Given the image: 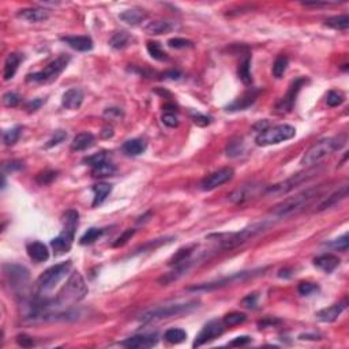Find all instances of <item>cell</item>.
<instances>
[{
    "label": "cell",
    "instance_id": "obj_2",
    "mask_svg": "<svg viewBox=\"0 0 349 349\" xmlns=\"http://www.w3.org/2000/svg\"><path fill=\"white\" fill-rule=\"evenodd\" d=\"M345 143H346V135L345 134L321 139L304 153V156L300 160V164L303 167H311V165L319 163L321 160L327 157V156L333 155L337 150L342 149Z\"/></svg>",
    "mask_w": 349,
    "mask_h": 349
},
{
    "label": "cell",
    "instance_id": "obj_36",
    "mask_svg": "<svg viewBox=\"0 0 349 349\" xmlns=\"http://www.w3.org/2000/svg\"><path fill=\"white\" fill-rule=\"evenodd\" d=\"M146 48H147V52H149L150 56H152L153 59L159 60V62L168 60V55H167V52L161 48V44L157 42V41H149Z\"/></svg>",
    "mask_w": 349,
    "mask_h": 349
},
{
    "label": "cell",
    "instance_id": "obj_16",
    "mask_svg": "<svg viewBox=\"0 0 349 349\" xmlns=\"http://www.w3.org/2000/svg\"><path fill=\"white\" fill-rule=\"evenodd\" d=\"M159 342V336L153 333V334H138V336H132L122 341L123 346H127L131 349H146L153 348L155 345Z\"/></svg>",
    "mask_w": 349,
    "mask_h": 349
},
{
    "label": "cell",
    "instance_id": "obj_42",
    "mask_svg": "<svg viewBox=\"0 0 349 349\" xmlns=\"http://www.w3.org/2000/svg\"><path fill=\"white\" fill-rule=\"evenodd\" d=\"M345 101V95L342 91H337V90H330L327 93L326 97V103L329 107L334 108V107H338Z\"/></svg>",
    "mask_w": 349,
    "mask_h": 349
},
{
    "label": "cell",
    "instance_id": "obj_33",
    "mask_svg": "<svg viewBox=\"0 0 349 349\" xmlns=\"http://www.w3.org/2000/svg\"><path fill=\"white\" fill-rule=\"evenodd\" d=\"M115 173H116V167L111 161H105V163L98 164L91 168V176L93 177L112 176Z\"/></svg>",
    "mask_w": 349,
    "mask_h": 349
},
{
    "label": "cell",
    "instance_id": "obj_25",
    "mask_svg": "<svg viewBox=\"0 0 349 349\" xmlns=\"http://www.w3.org/2000/svg\"><path fill=\"white\" fill-rule=\"evenodd\" d=\"M119 18L122 19L123 22L127 23V25L135 26V25H139V23L143 22V21L147 18V14H146L143 10L131 9V10H126L124 13L120 14V15H119Z\"/></svg>",
    "mask_w": 349,
    "mask_h": 349
},
{
    "label": "cell",
    "instance_id": "obj_27",
    "mask_svg": "<svg viewBox=\"0 0 349 349\" xmlns=\"http://www.w3.org/2000/svg\"><path fill=\"white\" fill-rule=\"evenodd\" d=\"M147 145L146 142L141 138H134V139H130V141L124 142L122 146L123 152L127 156H131V157H135V156L142 155L146 150Z\"/></svg>",
    "mask_w": 349,
    "mask_h": 349
},
{
    "label": "cell",
    "instance_id": "obj_14",
    "mask_svg": "<svg viewBox=\"0 0 349 349\" xmlns=\"http://www.w3.org/2000/svg\"><path fill=\"white\" fill-rule=\"evenodd\" d=\"M235 175V171L233 168H221L216 171V172L210 173L208 176L205 177L204 180L201 181V188L204 191H212L217 187L225 184L227 181H229Z\"/></svg>",
    "mask_w": 349,
    "mask_h": 349
},
{
    "label": "cell",
    "instance_id": "obj_62",
    "mask_svg": "<svg viewBox=\"0 0 349 349\" xmlns=\"http://www.w3.org/2000/svg\"><path fill=\"white\" fill-rule=\"evenodd\" d=\"M101 135H103V138H109V136L114 135L112 127H105L104 130H103V132H101Z\"/></svg>",
    "mask_w": 349,
    "mask_h": 349
},
{
    "label": "cell",
    "instance_id": "obj_57",
    "mask_svg": "<svg viewBox=\"0 0 349 349\" xmlns=\"http://www.w3.org/2000/svg\"><path fill=\"white\" fill-rule=\"evenodd\" d=\"M45 103L44 98H33L32 101H29L26 104V109L29 112H36L37 109L41 108V105Z\"/></svg>",
    "mask_w": 349,
    "mask_h": 349
},
{
    "label": "cell",
    "instance_id": "obj_46",
    "mask_svg": "<svg viewBox=\"0 0 349 349\" xmlns=\"http://www.w3.org/2000/svg\"><path fill=\"white\" fill-rule=\"evenodd\" d=\"M56 176H58V172H55V171H44V172H40L37 175L36 181L41 186H46V184L52 183L56 179Z\"/></svg>",
    "mask_w": 349,
    "mask_h": 349
},
{
    "label": "cell",
    "instance_id": "obj_21",
    "mask_svg": "<svg viewBox=\"0 0 349 349\" xmlns=\"http://www.w3.org/2000/svg\"><path fill=\"white\" fill-rule=\"evenodd\" d=\"M340 265V258L334 254H322L314 259V266L325 273L334 272Z\"/></svg>",
    "mask_w": 349,
    "mask_h": 349
},
{
    "label": "cell",
    "instance_id": "obj_35",
    "mask_svg": "<svg viewBox=\"0 0 349 349\" xmlns=\"http://www.w3.org/2000/svg\"><path fill=\"white\" fill-rule=\"evenodd\" d=\"M325 25L331 29L341 30V32H346L349 27V18L348 15H337V17H331L325 21Z\"/></svg>",
    "mask_w": 349,
    "mask_h": 349
},
{
    "label": "cell",
    "instance_id": "obj_48",
    "mask_svg": "<svg viewBox=\"0 0 349 349\" xmlns=\"http://www.w3.org/2000/svg\"><path fill=\"white\" fill-rule=\"evenodd\" d=\"M191 119L192 122L196 124V126H201V127H205V126H209L212 123V118L208 116V115H202L200 112H195V111H191L190 112Z\"/></svg>",
    "mask_w": 349,
    "mask_h": 349
},
{
    "label": "cell",
    "instance_id": "obj_28",
    "mask_svg": "<svg viewBox=\"0 0 349 349\" xmlns=\"http://www.w3.org/2000/svg\"><path fill=\"white\" fill-rule=\"evenodd\" d=\"M346 196H348V184H344V186H341L336 192H333L330 196H327L326 200L319 205V209H318V210H319V212H323V210H326V209L337 205L340 201L346 198Z\"/></svg>",
    "mask_w": 349,
    "mask_h": 349
},
{
    "label": "cell",
    "instance_id": "obj_11",
    "mask_svg": "<svg viewBox=\"0 0 349 349\" xmlns=\"http://www.w3.org/2000/svg\"><path fill=\"white\" fill-rule=\"evenodd\" d=\"M259 272H262L261 269L258 270H251V272H240L236 273V274H232V276L224 277V278H220V280H216V281L212 282H205V284H201V285H195L192 288H190L188 290H194V292H200V290H214L220 289V288H224V286L232 285V284H239V282H243L248 278H253V277L258 276Z\"/></svg>",
    "mask_w": 349,
    "mask_h": 349
},
{
    "label": "cell",
    "instance_id": "obj_7",
    "mask_svg": "<svg viewBox=\"0 0 349 349\" xmlns=\"http://www.w3.org/2000/svg\"><path fill=\"white\" fill-rule=\"evenodd\" d=\"M318 172H319V168H311L304 171V172L296 173V175L288 177L284 181L269 186L266 190L263 191V194L266 196H282V195H286L292 190H295L296 187H299L300 184H303L306 181H309L310 179H313Z\"/></svg>",
    "mask_w": 349,
    "mask_h": 349
},
{
    "label": "cell",
    "instance_id": "obj_32",
    "mask_svg": "<svg viewBox=\"0 0 349 349\" xmlns=\"http://www.w3.org/2000/svg\"><path fill=\"white\" fill-rule=\"evenodd\" d=\"M131 42V36L128 34L127 32L124 30H120V32H116L112 36V38L109 40V45L112 46L114 49H124L126 46L130 45Z\"/></svg>",
    "mask_w": 349,
    "mask_h": 349
},
{
    "label": "cell",
    "instance_id": "obj_44",
    "mask_svg": "<svg viewBox=\"0 0 349 349\" xmlns=\"http://www.w3.org/2000/svg\"><path fill=\"white\" fill-rule=\"evenodd\" d=\"M243 150H244V145H243V141H232L228 143L227 146V156H229V157H237V156H240L241 153H243Z\"/></svg>",
    "mask_w": 349,
    "mask_h": 349
},
{
    "label": "cell",
    "instance_id": "obj_43",
    "mask_svg": "<svg viewBox=\"0 0 349 349\" xmlns=\"http://www.w3.org/2000/svg\"><path fill=\"white\" fill-rule=\"evenodd\" d=\"M326 245L331 247V248L338 250V251H346L349 247V236L348 233H344V235L336 239V240L330 241V243H326Z\"/></svg>",
    "mask_w": 349,
    "mask_h": 349
},
{
    "label": "cell",
    "instance_id": "obj_38",
    "mask_svg": "<svg viewBox=\"0 0 349 349\" xmlns=\"http://www.w3.org/2000/svg\"><path fill=\"white\" fill-rule=\"evenodd\" d=\"M245 319H247V315H245V314L229 313L224 317L222 323L225 325V327H232V326H236V325H240V323L245 322Z\"/></svg>",
    "mask_w": 349,
    "mask_h": 349
},
{
    "label": "cell",
    "instance_id": "obj_8",
    "mask_svg": "<svg viewBox=\"0 0 349 349\" xmlns=\"http://www.w3.org/2000/svg\"><path fill=\"white\" fill-rule=\"evenodd\" d=\"M296 135V128L290 124H280L276 127L268 128L265 131L259 132L255 138V143L258 146H272L278 145L281 142L289 141Z\"/></svg>",
    "mask_w": 349,
    "mask_h": 349
},
{
    "label": "cell",
    "instance_id": "obj_17",
    "mask_svg": "<svg viewBox=\"0 0 349 349\" xmlns=\"http://www.w3.org/2000/svg\"><path fill=\"white\" fill-rule=\"evenodd\" d=\"M83 91L79 87H73V89H68L66 93L62 97V105H63L66 109H71V111H77V109L81 108L82 103H83Z\"/></svg>",
    "mask_w": 349,
    "mask_h": 349
},
{
    "label": "cell",
    "instance_id": "obj_10",
    "mask_svg": "<svg viewBox=\"0 0 349 349\" xmlns=\"http://www.w3.org/2000/svg\"><path fill=\"white\" fill-rule=\"evenodd\" d=\"M6 282L11 286L15 293L25 292L29 282V270L25 266L15 265V263H6L3 265Z\"/></svg>",
    "mask_w": 349,
    "mask_h": 349
},
{
    "label": "cell",
    "instance_id": "obj_50",
    "mask_svg": "<svg viewBox=\"0 0 349 349\" xmlns=\"http://www.w3.org/2000/svg\"><path fill=\"white\" fill-rule=\"evenodd\" d=\"M3 104L6 107H10V108H14L19 104V95L14 91H9L3 95Z\"/></svg>",
    "mask_w": 349,
    "mask_h": 349
},
{
    "label": "cell",
    "instance_id": "obj_31",
    "mask_svg": "<svg viewBox=\"0 0 349 349\" xmlns=\"http://www.w3.org/2000/svg\"><path fill=\"white\" fill-rule=\"evenodd\" d=\"M237 75L240 78V81L243 82L244 85H247V86L253 83V75H251V58H250V55H247L244 59L241 60L240 64H239Z\"/></svg>",
    "mask_w": 349,
    "mask_h": 349
},
{
    "label": "cell",
    "instance_id": "obj_3",
    "mask_svg": "<svg viewBox=\"0 0 349 349\" xmlns=\"http://www.w3.org/2000/svg\"><path fill=\"white\" fill-rule=\"evenodd\" d=\"M87 292H89V289H87L86 282L81 276V273L73 272L71 276L68 277L67 282L64 284L62 290L58 293V297L54 299L55 306L59 310L60 307H67V306L78 303L82 299H85Z\"/></svg>",
    "mask_w": 349,
    "mask_h": 349
},
{
    "label": "cell",
    "instance_id": "obj_30",
    "mask_svg": "<svg viewBox=\"0 0 349 349\" xmlns=\"http://www.w3.org/2000/svg\"><path fill=\"white\" fill-rule=\"evenodd\" d=\"M91 190L94 192V200H93L91 205H93V208H97L108 198L111 191H112V186L108 184V183H97V184L93 186Z\"/></svg>",
    "mask_w": 349,
    "mask_h": 349
},
{
    "label": "cell",
    "instance_id": "obj_19",
    "mask_svg": "<svg viewBox=\"0 0 349 349\" xmlns=\"http://www.w3.org/2000/svg\"><path fill=\"white\" fill-rule=\"evenodd\" d=\"M345 309H346V300H344L342 303L333 304V306L327 307V309H323L321 310V311H318V313L315 314V317H317L318 321H321V322H334L337 318L342 314V311H344Z\"/></svg>",
    "mask_w": 349,
    "mask_h": 349
},
{
    "label": "cell",
    "instance_id": "obj_59",
    "mask_svg": "<svg viewBox=\"0 0 349 349\" xmlns=\"http://www.w3.org/2000/svg\"><path fill=\"white\" fill-rule=\"evenodd\" d=\"M164 78H169V79H180L181 73L177 71V70H169V71H165L163 74Z\"/></svg>",
    "mask_w": 349,
    "mask_h": 349
},
{
    "label": "cell",
    "instance_id": "obj_1",
    "mask_svg": "<svg viewBox=\"0 0 349 349\" xmlns=\"http://www.w3.org/2000/svg\"><path fill=\"white\" fill-rule=\"evenodd\" d=\"M321 192H322V187L318 186L313 187V188H307V190L302 191L293 196H289V198L280 202L277 206H274V209L272 210V216L280 220V218H286L293 216V214H297L306 206H309Z\"/></svg>",
    "mask_w": 349,
    "mask_h": 349
},
{
    "label": "cell",
    "instance_id": "obj_56",
    "mask_svg": "<svg viewBox=\"0 0 349 349\" xmlns=\"http://www.w3.org/2000/svg\"><path fill=\"white\" fill-rule=\"evenodd\" d=\"M257 303H258V296H257V293H251V295L244 297L243 302H241V304H243L244 307H247V309H255V307H257Z\"/></svg>",
    "mask_w": 349,
    "mask_h": 349
},
{
    "label": "cell",
    "instance_id": "obj_4",
    "mask_svg": "<svg viewBox=\"0 0 349 349\" xmlns=\"http://www.w3.org/2000/svg\"><path fill=\"white\" fill-rule=\"evenodd\" d=\"M78 221H79V213L77 210L70 209L63 214V231L60 232L59 236H56L55 239L51 240L55 255H63L70 251L73 245Z\"/></svg>",
    "mask_w": 349,
    "mask_h": 349
},
{
    "label": "cell",
    "instance_id": "obj_58",
    "mask_svg": "<svg viewBox=\"0 0 349 349\" xmlns=\"http://www.w3.org/2000/svg\"><path fill=\"white\" fill-rule=\"evenodd\" d=\"M248 342H251V337L248 336H240L236 337L235 340L229 342V346H243V345H247Z\"/></svg>",
    "mask_w": 349,
    "mask_h": 349
},
{
    "label": "cell",
    "instance_id": "obj_26",
    "mask_svg": "<svg viewBox=\"0 0 349 349\" xmlns=\"http://www.w3.org/2000/svg\"><path fill=\"white\" fill-rule=\"evenodd\" d=\"M94 145V136L91 132H81L78 134L74 141L71 142V150L73 152H83Z\"/></svg>",
    "mask_w": 349,
    "mask_h": 349
},
{
    "label": "cell",
    "instance_id": "obj_49",
    "mask_svg": "<svg viewBox=\"0 0 349 349\" xmlns=\"http://www.w3.org/2000/svg\"><path fill=\"white\" fill-rule=\"evenodd\" d=\"M168 45L171 48H175V49H181V48H191V46H194V42L190 40H186V38L176 37V38H171L168 41Z\"/></svg>",
    "mask_w": 349,
    "mask_h": 349
},
{
    "label": "cell",
    "instance_id": "obj_15",
    "mask_svg": "<svg viewBox=\"0 0 349 349\" xmlns=\"http://www.w3.org/2000/svg\"><path fill=\"white\" fill-rule=\"evenodd\" d=\"M262 191L261 184H243L228 195V200L235 205H243L248 202Z\"/></svg>",
    "mask_w": 349,
    "mask_h": 349
},
{
    "label": "cell",
    "instance_id": "obj_40",
    "mask_svg": "<svg viewBox=\"0 0 349 349\" xmlns=\"http://www.w3.org/2000/svg\"><path fill=\"white\" fill-rule=\"evenodd\" d=\"M19 135H21V127H14L10 128L7 131L3 132V142L5 145L13 146L17 143V141L19 139Z\"/></svg>",
    "mask_w": 349,
    "mask_h": 349
},
{
    "label": "cell",
    "instance_id": "obj_13",
    "mask_svg": "<svg viewBox=\"0 0 349 349\" xmlns=\"http://www.w3.org/2000/svg\"><path fill=\"white\" fill-rule=\"evenodd\" d=\"M304 82H306L304 78H297V79H295V81L290 83V86L289 89H288V91H286V94L276 104V108L274 109H276L277 114H288V112H290V111L293 109V105H295L296 103V97L299 94V91L300 89H302V86L304 85Z\"/></svg>",
    "mask_w": 349,
    "mask_h": 349
},
{
    "label": "cell",
    "instance_id": "obj_54",
    "mask_svg": "<svg viewBox=\"0 0 349 349\" xmlns=\"http://www.w3.org/2000/svg\"><path fill=\"white\" fill-rule=\"evenodd\" d=\"M23 168L22 161H9V163L3 164V172H15Z\"/></svg>",
    "mask_w": 349,
    "mask_h": 349
},
{
    "label": "cell",
    "instance_id": "obj_22",
    "mask_svg": "<svg viewBox=\"0 0 349 349\" xmlns=\"http://www.w3.org/2000/svg\"><path fill=\"white\" fill-rule=\"evenodd\" d=\"M259 93H261V90H258V89H251L247 93H244V95L240 97L239 100H236L235 103L228 105L227 111H244L257 101Z\"/></svg>",
    "mask_w": 349,
    "mask_h": 349
},
{
    "label": "cell",
    "instance_id": "obj_52",
    "mask_svg": "<svg viewBox=\"0 0 349 349\" xmlns=\"http://www.w3.org/2000/svg\"><path fill=\"white\" fill-rule=\"evenodd\" d=\"M163 123L165 126L173 128L179 126V120H177V116L172 112H167V114L163 115Z\"/></svg>",
    "mask_w": 349,
    "mask_h": 349
},
{
    "label": "cell",
    "instance_id": "obj_20",
    "mask_svg": "<svg viewBox=\"0 0 349 349\" xmlns=\"http://www.w3.org/2000/svg\"><path fill=\"white\" fill-rule=\"evenodd\" d=\"M18 18H22L27 22L37 23L44 22L49 18V11L40 7H32V9H23L18 13Z\"/></svg>",
    "mask_w": 349,
    "mask_h": 349
},
{
    "label": "cell",
    "instance_id": "obj_60",
    "mask_svg": "<svg viewBox=\"0 0 349 349\" xmlns=\"http://www.w3.org/2000/svg\"><path fill=\"white\" fill-rule=\"evenodd\" d=\"M268 126H269V123L266 122V120H263V122H258L257 124H254V130L255 131H259V132H262V131H265V130H268Z\"/></svg>",
    "mask_w": 349,
    "mask_h": 349
},
{
    "label": "cell",
    "instance_id": "obj_55",
    "mask_svg": "<svg viewBox=\"0 0 349 349\" xmlns=\"http://www.w3.org/2000/svg\"><path fill=\"white\" fill-rule=\"evenodd\" d=\"M17 344L22 348H30L34 345V340L26 334H19V336H17Z\"/></svg>",
    "mask_w": 349,
    "mask_h": 349
},
{
    "label": "cell",
    "instance_id": "obj_41",
    "mask_svg": "<svg viewBox=\"0 0 349 349\" xmlns=\"http://www.w3.org/2000/svg\"><path fill=\"white\" fill-rule=\"evenodd\" d=\"M105 161H109L108 152H100V153L89 156V157H86V159L83 160V163L86 164V165H90L91 168L95 167V165H98V164L105 163Z\"/></svg>",
    "mask_w": 349,
    "mask_h": 349
},
{
    "label": "cell",
    "instance_id": "obj_61",
    "mask_svg": "<svg viewBox=\"0 0 349 349\" xmlns=\"http://www.w3.org/2000/svg\"><path fill=\"white\" fill-rule=\"evenodd\" d=\"M280 321L278 319H266V321H263V322H259V326H261V329L262 327H265L266 325H274V323H278Z\"/></svg>",
    "mask_w": 349,
    "mask_h": 349
},
{
    "label": "cell",
    "instance_id": "obj_5",
    "mask_svg": "<svg viewBox=\"0 0 349 349\" xmlns=\"http://www.w3.org/2000/svg\"><path fill=\"white\" fill-rule=\"evenodd\" d=\"M200 307V300H190V302H181V303L165 304V306H159L156 309L150 310L141 317L142 323L156 322L167 318L177 317L181 314H188L194 311L195 309Z\"/></svg>",
    "mask_w": 349,
    "mask_h": 349
},
{
    "label": "cell",
    "instance_id": "obj_23",
    "mask_svg": "<svg viewBox=\"0 0 349 349\" xmlns=\"http://www.w3.org/2000/svg\"><path fill=\"white\" fill-rule=\"evenodd\" d=\"M27 254L37 263L45 262L49 258L48 247L44 243H41V241H32V243H29L27 244Z\"/></svg>",
    "mask_w": 349,
    "mask_h": 349
},
{
    "label": "cell",
    "instance_id": "obj_12",
    "mask_svg": "<svg viewBox=\"0 0 349 349\" xmlns=\"http://www.w3.org/2000/svg\"><path fill=\"white\" fill-rule=\"evenodd\" d=\"M225 330V325L222 323V321H218V319H213L210 321L202 327V330L200 331V334L195 337V341L192 346L194 348H198V346H202L206 342H210V341L216 340L218 337L221 336L222 333Z\"/></svg>",
    "mask_w": 349,
    "mask_h": 349
},
{
    "label": "cell",
    "instance_id": "obj_39",
    "mask_svg": "<svg viewBox=\"0 0 349 349\" xmlns=\"http://www.w3.org/2000/svg\"><path fill=\"white\" fill-rule=\"evenodd\" d=\"M103 232L104 231H103V229H98V228H90V229H87V231L83 233L79 243H81L82 245L91 244V243H94V241L103 235Z\"/></svg>",
    "mask_w": 349,
    "mask_h": 349
},
{
    "label": "cell",
    "instance_id": "obj_18",
    "mask_svg": "<svg viewBox=\"0 0 349 349\" xmlns=\"http://www.w3.org/2000/svg\"><path fill=\"white\" fill-rule=\"evenodd\" d=\"M60 40L78 52H89L93 49V40L87 36H64Z\"/></svg>",
    "mask_w": 349,
    "mask_h": 349
},
{
    "label": "cell",
    "instance_id": "obj_34",
    "mask_svg": "<svg viewBox=\"0 0 349 349\" xmlns=\"http://www.w3.org/2000/svg\"><path fill=\"white\" fill-rule=\"evenodd\" d=\"M288 64H289L288 56H286V55H278V56H277V59L274 60V63H273V67H272L273 77L277 78V79L282 78V75L285 74L286 68H288Z\"/></svg>",
    "mask_w": 349,
    "mask_h": 349
},
{
    "label": "cell",
    "instance_id": "obj_51",
    "mask_svg": "<svg viewBox=\"0 0 349 349\" xmlns=\"http://www.w3.org/2000/svg\"><path fill=\"white\" fill-rule=\"evenodd\" d=\"M134 232H135L134 229H127L126 232H123L122 235L119 236L118 239H116V241L114 243V247H122V245L126 244V243L132 237Z\"/></svg>",
    "mask_w": 349,
    "mask_h": 349
},
{
    "label": "cell",
    "instance_id": "obj_53",
    "mask_svg": "<svg viewBox=\"0 0 349 349\" xmlns=\"http://www.w3.org/2000/svg\"><path fill=\"white\" fill-rule=\"evenodd\" d=\"M104 116L109 120H119L123 118V111L120 108H107Z\"/></svg>",
    "mask_w": 349,
    "mask_h": 349
},
{
    "label": "cell",
    "instance_id": "obj_24",
    "mask_svg": "<svg viewBox=\"0 0 349 349\" xmlns=\"http://www.w3.org/2000/svg\"><path fill=\"white\" fill-rule=\"evenodd\" d=\"M23 56L19 54H10L5 62V70H3V79L10 81L13 79L14 75L18 71V67L21 62H22Z\"/></svg>",
    "mask_w": 349,
    "mask_h": 349
},
{
    "label": "cell",
    "instance_id": "obj_6",
    "mask_svg": "<svg viewBox=\"0 0 349 349\" xmlns=\"http://www.w3.org/2000/svg\"><path fill=\"white\" fill-rule=\"evenodd\" d=\"M73 268V262L67 261V262L58 263L55 266H51L42 273L36 281L37 296L38 297H44L46 293H49L51 290L55 289V286L58 285L64 277L67 276L70 270Z\"/></svg>",
    "mask_w": 349,
    "mask_h": 349
},
{
    "label": "cell",
    "instance_id": "obj_47",
    "mask_svg": "<svg viewBox=\"0 0 349 349\" xmlns=\"http://www.w3.org/2000/svg\"><path fill=\"white\" fill-rule=\"evenodd\" d=\"M67 139V132L63 131V130H58V131H55V134L52 135V138H51L49 141L46 142L45 147L46 149H49V147H54V146H58L60 145L62 142H64Z\"/></svg>",
    "mask_w": 349,
    "mask_h": 349
},
{
    "label": "cell",
    "instance_id": "obj_9",
    "mask_svg": "<svg viewBox=\"0 0 349 349\" xmlns=\"http://www.w3.org/2000/svg\"><path fill=\"white\" fill-rule=\"evenodd\" d=\"M70 63V58L66 55H62L58 59H55L54 62H51L44 70L37 71V73L29 74L27 75V82H38V83H48V82L55 81L56 78L59 77L60 74L63 73L66 67Z\"/></svg>",
    "mask_w": 349,
    "mask_h": 349
},
{
    "label": "cell",
    "instance_id": "obj_37",
    "mask_svg": "<svg viewBox=\"0 0 349 349\" xmlns=\"http://www.w3.org/2000/svg\"><path fill=\"white\" fill-rule=\"evenodd\" d=\"M165 341H168L171 344H180L187 338V333L183 329L179 327H173V329H168L164 334Z\"/></svg>",
    "mask_w": 349,
    "mask_h": 349
},
{
    "label": "cell",
    "instance_id": "obj_29",
    "mask_svg": "<svg viewBox=\"0 0 349 349\" xmlns=\"http://www.w3.org/2000/svg\"><path fill=\"white\" fill-rule=\"evenodd\" d=\"M175 29V25L168 21H153L149 22L145 26V32L147 34H167L172 32Z\"/></svg>",
    "mask_w": 349,
    "mask_h": 349
},
{
    "label": "cell",
    "instance_id": "obj_45",
    "mask_svg": "<svg viewBox=\"0 0 349 349\" xmlns=\"http://www.w3.org/2000/svg\"><path fill=\"white\" fill-rule=\"evenodd\" d=\"M318 290H319V286L317 284H313V282H300L299 286H297V292L302 296H311L317 293Z\"/></svg>",
    "mask_w": 349,
    "mask_h": 349
}]
</instances>
